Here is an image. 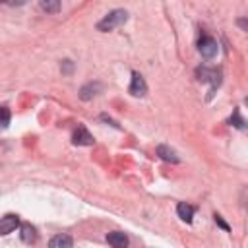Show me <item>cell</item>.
Returning a JSON list of instances; mask_svg holds the SVG:
<instances>
[{"label":"cell","instance_id":"obj_14","mask_svg":"<svg viewBox=\"0 0 248 248\" xmlns=\"http://www.w3.org/2000/svg\"><path fill=\"white\" fill-rule=\"evenodd\" d=\"M10 124V110L6 107H0V128H6Z\"/></svg>","mask_w":248,"mask_h":248},{"label":"cell","instance_id":"obj_1","mask_svg":"<svg viewBox=\"0 0 248 248\" xmlns=\"http://www.w3.org/2000/svg\"><path fill=\"white\" fill-rule=\"evenodd\" d=\"M126 19H128V12H126V10H112V12H108V14L97 23V29L103 31V33H107V31H112V29H116L118 25L126 23Z\"/></svg>","mask_w":248,"mask_h":248},{"label":"cell","instance_id":"obj_11","mask_svg":"<svg viewBox=\"0 0 248 248\" xmlns=\"http://www.w3.org/2000/svg\"><path fill=\"white\" fill-rule=\"evenodd\" d=\"M176 213H178V217H180L182 221L192 223V217H194V207H192V205H188V203H184V202H180V203L176 205Z\"/></svg>","mask_w":248,"mask_h":248},{"label":"cell","instance_id":"obj_9","mask_svg":"<svg viewBox=\"0 0 248 248\" xmlns=\"http://www.w3.org/2000/svg\"><path fill=\"white\" fill-rule=\"evenodd\" d=\"M19 236H21V240H23L25 244L35 242V238H37L35 227H33V225H29V223H23V225H21V229H19Z\"/></svg>","mask_w":248,"mask_h":248},{"label":"cell","instance_id":"obj_16","mask_svg":"<svg viewBox=\"0 0 248 248\" xmlns=\"http://www.w3.org/2000/svg\"><path fill=\"white\" fill-rule=\"evenodd\" d=\"M213 217H215V223H217V225H219L221 229H225V231H231V227H229V225H227V223L223 221V217H221V215H217V213H215Z\"/></svg>","mask_w":248,"mask_h":248},{"label":"cell","instance_id":"obj_13","mask_svg":"<svg viewBox=\"0 0 248 248\" xmlns=\"http://www.w3.org/2000/svg\"><path fill=\"white\" fill-rule=\"evenodd\" d=\"M45 12H48V14H56L58 10H60V2L58 0H41V4H39Z\"/></svg>","mask_w":248,"mask_h":248},{"label":"cell","instance_id":"obj_12","mask_svg":"<svg viewBox=\"0 0 248 248\" xmlns=\"http://www.w3.org/2000/svg\"><path fill=\"white\" fill-rule=\"evenodd\" d=\"M157 155H159L161 159H165V161L178 163V155H176V151L170 149V147H167V145H159V147H157Z\"/></svg>","mask_w":248,"mask_h":248},{"label":"cell","instance_id":"obj_8","mask_svg":"<svg viewBox=\"0 0 248 248\" xmlns=\"http://www.w3.org/2000/svg\"><path fill=\"white\" fill-rule=\"evenodd\" d=\"M72 244H74V240L70 234H56L50 238L48 248H72Z\"/></svg>","mask_w":248,"mask_h":248},{"label":"cell","instance_id":"obj_17","mask_svg":"<svg viewBox=\"0 0 248 248\" xmlns=\"http://www.w3.org/2000/svg\"><path fill=\"white\" fill-rule=\"evenodd\" d=\"M72 68H74V64H72L70 60H64V62H62V72H64V74H70Z\"/></svg>","mask_w":248,"mask_h":248},{"label":"cell","instance_id":"obj_4","mask_svg":"<svg viewBox=\"0 0 248 248\" xmlns=\"http://www.w3.org/2000/svg\"><path fill=\"white\" fill-rule=\"evenodd\" d=\"M19 225V217L16 213H6L0 219V234H10L16 231V227Z\"/></svg>","mask_w":248,"mask_h":248},{"label":"cell","instance_id":"obj_5","mask_svg":"<svg viewBox=\"0 0 248 248\" xmlns=\"http://www.w3.org/2000/svg\"><path fill=\"white\" fill-rule=\"evenodd\" d=\"M198 74H200V79H202V81H209V83H211V93H213V91H215V87L221 83V74H219L217 70L202 68Z\"/></svg>","mask_w":248,"mask_h":248},{"label":"cell","instance_id":"obj_2","mask_svg":"<svg viewBox=\"0 0 248 248\" xmlns=\"http://www.w3.org/2000/svg\"><path fill=\"white\" fill-rule=\"evenodd\" d=\"M198 48H200L202 56H205V58H213V56L217 54V50H219V45H217V41L211 39V37H202L200 43H198Z\"/></svg>","mask_w":248,"mask_h":248},{"label":"cell","instance_id":"obj_3","mask_svg":"<svg viewBox=\"0 0 248 248\" xmlns=\"http://www.w3.org/2000/svg\"><path fill=\"white\" fill-rule=\"evenodd\" d=\"M130 95L134 97H143L147 93V85H145V79L138 74V72H132V83H130Z\"/></svg>","mask_w":248,"mask_h":248},{"label":"cell","instance_id":"obj_15","mask_svg":"<svg viewBox=\"0 0 248 248\" xmlns=\"http://www.w3.org/2000/svg\"><path fill=\"white\" fill-rule=\"evenodd\" d=\"M231 124L236 126V128H244V120L238 116V110H234V114L231 116Z\"/></svg>","mask_w":248,"mask_h":248},{"label":"cell","instance_id":"obj_7","mask_svg":"<svg viewBox=\"0 0 248 248\" xmlns=\"http://www.w3.org/2000/svg\"><path fill=\"white\" fill-rule=\"evenodd\" d=\"M107 240H108V244H110L112 248H128V236H126L124 232H120V231L108 232Z\"/></svg>","mask_w":248,"mask_h":248},{"label":"cell","instance_id":"obj_10","mask_svg":"<svg viewBox=\"0 0 248 248\" xmlns=\"http://www.w3.org/2000/svg\"><path fill=\"white\" fill-rule=\"evenodd\" d=\"M99 91H101V83H87V85H83V87L79 89V97H81L83 101H89V99H93Z\"/></svg>","mask_w":248,"mask_h":248},{"label":"cell","instance_id":"obj_6","mask_svg":"<svg viewBox=\"0 0 248 248\" xmlns=\"http://www.w3.org/2000/svg\"><path fill=\"white\" fill-rule=\"evenodd\" d=\"M72 141L76 143V145H93V136L83 128V126H78L76 128V132H74V136H72Z\"/></svg>","mask_w":248,"mask_h":248}]
</instances>
